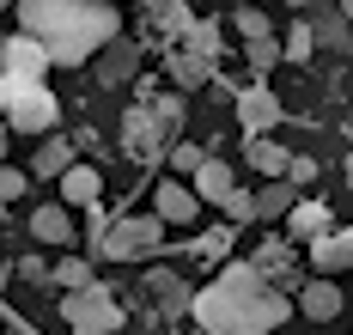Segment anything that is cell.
<instances>
[{"label": "cell", "mask_w": 353, "mask_h": 335, "mask_svg": "<svg viewBox=\"0 0 353 335\" xmlns=\"http://www.w3.org/2000/svg\"><path fill=\"white\" fill-rule=\"evenodd\" d=\"M250 201H256V220H286L292 201H299V189L286 183V177H274V183L262 189V195H250Z\"/></svg>", "instance_id": "44dd1931"}, {"label": "cell", "mask_w": 353, "mask_h": 335, "mask_svg": "<svg viewBox=\"0 0 353 335\" xmlns=\"http://www.w3.org/2000/svg\"><path fill=\"white\" fill-rule=\"evenodd\" d=\"M244 159L256 165V171H262V177H286V165H292V152L274 147L268 134H250V141H244Z\"/></svg>", "instance_id": "ac0fdd59"}, {"label": "cell", "mask_w": 353, "mask_h": 335, "mask_svg": "<svg viewBox=\"0 0 353 335\" xmlns=\"http://www.w3.org/2000/svg\"><path fill=\"white\" fill-rule=\"evenodd\" d=\"M134 61H141V43H128V37H116L98 49V79L104 85H122V79L134 74Z\"/></svg>", "instance_id": "4fadbf2b"}, {"label": "cell", "mask_w": 353, "mask_h": 335, "mask_svg": "<svg viewBox=\"0 0 353 335\" xmlns=\"http://www.w3.org/2000/svg\"><path fill=\"white\" fill-rule=\"evenodd\" d=\"M286 6H317V0H286Z\"/></svg>", "instance_id": "d590c367"}, {"label": "cell", "mask_w": 353, "mask_h": 335, "mask_svg": "<svg viewBox=\"0 0 353 335\" xmlns=\"http://www.w3.org/2000/svg\"><path fill=\"white\" fill-rule=\"evenodd\" d=\"M286 183L299 189V183H317V159H292L286 165Z\"/></svg>", "instance_id": "d6a6232c"}, {"label": "cell", "mask_w": 353, "mask_h": 335, "mask_svg": "<svg viewBox=\"0 0 353 335\" xmlns=\"http://www.w3.org/2000/svg\"><path fill=\"white\" fill-rule=\"evenodd\" d=\"M141 287H146V305H152V311H189V298H195L176 274H165V268H152Z\"/></svg>", "instance_id": "5bb4252c"}, {"label": "cell", "mask_w": 353, "mask_h": 335, "mask_svg": "<svg viewBox=\"0 0 353 335\" xmlns=\"http://www.w3.org/2000/svg\"><path fill=\"white\" fill-rule=\"evenodd\" d=\"M12 92H19V85H12V79L0 74V116H6V104H12Z\"/></svg>", "instance_id": "e575fe53"}, {"label": "cell", "mask_w": 353, "mask_h": 335, "mask_svg": "<svg viewBox=\"0 0 353 335\" xmlns=\"http://www.w3.org/2000/svg\"><path fill=\"white\" fill-rule=\"evenodd\" d=\"M19 31L43 43L49 68H85L104 43L122 37L110 0H19Z\"/></svg>", "instance_id": "7a4b0ae2"}, {"label": "cell", "mask_w": 353, "mask_h": 335, "mask_svg": "<svg viewBox=\"0 0 353 335\" xmlns=\"http://www.w3.org/2000/svg\"><path fill=\"white\" fill-rule=\"evenodd\" d=\"M262 281H286V287H299V274H292V244L286 238H268L262 250H256V262H250Z\"/></svg>", "instance_id": "2e32d148"}, {"label": "cell", "mask_w": 353, "mask_h": 335, "mask_svg": "<svg viewBox=\"0 0 353 335\" xmlns=\"http://www.w3.org/2000/svg\"><path fill=\"white\" fill-rule=\"evenodd\" d=\"M122 147L134 152L141 165H152V159L171 147V141H165V134L152 128V116H146V110H128V122H122Z\"/></svg>", "instance_id": "7c38bea8"}, {"label": "cell", "mask_w": 353, "mask_h": 335, "mask_svg": "<svg viewBox=\"0 0 353 335\" xmlns=\"http://www.w3.org/2000/svg\"><path fill=\"white\" fill-rule=\"evenodd\" d=\"M152 214H159L165 225H189L195 214H201V201H195V189H189V183H176V177H165V189L152 195Z\"/></svg>", "instance_id": "30bf717a"}, {"label": "cell", "mask_w": 353, "mask_h": 335, "mask_svg": "<svg viewBox=\"0 0 353 335\" xmlns=\"http://www.w3.org/2000/svg\"><path fill=\"white\" fill-rule=\"evenodd\" d=\"M0 74L12 79V85H43V74H49V55H43V43L25 37V31H12V37L0 43Z\"/></svg>", "instance_id": "8992f818"}, {"label": "cell", "mask_w": 353, "mask_h": 335, "mask_svg": "<svg viewBox=\"0 0 353 335\" xmlns=\"http://www.w3.org/2000/svg\"><path fill=\"white\" fill-rule=\"evenodd\" d=\"M55 183H61V207H92V201H98V189H104L92 165H68Z\"/></svg>", "instance_id": "e0dca14e"}, {"label": "cell", "mask_w": 353, "mask_h": 335, "mask_svg": "<svg viewBox=\"0 0 353 335\" xmlns=\"http://www.w3.org/2000/svg\"><path fill=\"white\" fill-rule=\"evenodd\" d=\"M55 116L61 110H55V92H49V85H19L12 104H6V122H12L19 134H49Z\"/></svg>", "instance_id": "5b68a950"}, {"label": "cell", "mask_w": 353, "mask_h": 335, "mask_svg": "<svg viewBox=\"0 0 353 335\" xmlns=\"http://www.w3.org/2000/svg\"><path fill=\"white\" fill-rule=\"evenodd\" d=\"M49 281L68 287V293H73V287H92V262H85V256H61L55 268H49Z\"/></svg>", "instance_id": "484cf974"}, {"label": "cell", "mask_w": 353, "mask_h": 335, "mask_svg": "<svg viewBox=\"0 0 353 335\" xmlns=\"http://www.w3.org/2000/svg\"><path fill=\"white\" fill-rule=\"evenodd\" d=\"M146 116H152V128L171 141L176 128H183V98H176V92H165V98H152V104H146Z\"/></svg>", "instance_id": "603a6c76"}, {"label": "cell", "mask_w": 353, "mask_h": 335, "mask_svg": "<svg viewBox=\"0 0 353 335\" xmlns=\"http://www.w3.org/2000/svg\"><path fill=\"white\" fill-rule=\"evenodd\" d=\"M0 6H6V0H0Z\"/></svg>", "instance_id": "ab89813d"}, {"label": "cell", "mask_w": 353, "mask_h": 335, "mask_svg": "<svg viewBox=\"0 0 353 335\" xmlns=\"http://www.w3.org/2000/svg\"><path fill=\"white\" fill-rule=\"evenodd\" d=\"M238 31H244V37H274V31H268V19H262L256 6H244V12H238Z\"/></svg>", "instance_id": "1f68e13d"}, {"label": "cell", "mask_w": 353, "mask_h": 335, "mask_svg": "<svg viewBox=\"0 0 353 335\" xmlns=\"http://www.w3.org/2000/svg\"><path fill=\"white\" fill-rule=\"evenodd\" d=\"M165 250V220L159 214H128V220H110L92 238V256L98 262H146Z\"/></svg>", "instance_id": "3957f363"}, {"label": "cell", "mask_w": 353, "mask_h": 335, "mask_svg": "<svg viewBox=\"0 0 353 335\" xmlns=\"http://www.w3.org/2000/svg\"><path fill=\"white\" fill-rule=\"evenodd\" d=\"M232 244H238V225H213V232H201L195 238V256H208V262H219V256H232Z\"/></svg>", "instance_id": "cb8c5ba5"}, {"label": "cell", "mask_w": 353, "mask_h": 335, "mask_svg": "<svg viewBox=\"0 0 353 335\" xmlns=\"http://www.w3.org/2000/svg\"><path fill=\"white\" fill-rule=\"evenodd\" d=\"M311 268H317L323 281H329V274H347L353 268V225H335L329 238L311 244Z\"/></svg>", "instance_id": "ba28073f"}, {"label": "cell", "mask_w": 353, "mask_h": 335, "mask_svg": "<svg viewBox=\"0 0 353 335\" xmlns=\"http://www.w3.org/2000/svg\"><path fill=\"white\" fill-rule=\"evenodd\" d=\"M201 159H208V152H201V147H189V141H183V147H171V165L183 171V177H195V171H201Z\"/></svg>", "instance_id": "4dcf8cb0"}, {"label": "cell", "mask_w": 353, "mask_h": 335, "mask_svg": "<svg viewBox=\"0 0 353 335\" xmlns=\"http://www.w3.org/2000/svg\"><path fill=\"white\" fill-rule=\"evenodd\" d=\"M19 281H49V268H43L37 256H19Z\"/></svg>", "instance_id": "836d02e7"}, {"label": "cell", "mask_w": 353, "mask_h": 335, "mask_svg": "<svg viewBox=\"0 0 353 335\" xmlns=\"http://www.w3.org/2000/svg\"><path fill=\"white\" fill-rule=\"evenodd\" d=\"M68 165H73V141H43L31 152V177H61Z\"/></svg>", "instance_id": "7402d4cb"}, {"label": "cell", "mask_w": 353, "mask_h": 335, "mask_svg": "<svg viewBox=\"0 0 353 335\" xmlns=\"http://www.w3.org/2000/svg\"><path fill=\"white\" fill-rule=\"evenodd\" d=\"M189 317L201 323V335H274L292 317V298L274 293L250 262H225L213 287L189 298Z\"/></svg>", "instance_id": "6da1fadb"}, {"label": "cell", "mask_w": 353, "mask_h": 335, "mask_svg": "<svg viewBox=\"0 0 353 335\" xmlns=\"http://www.w3.org/2000/svg\"><path fill=\"white\" fill-rule=\"evenodd\" d=\"M341 12H347V19H353V0H341Z\"/></svg>", "instance_id": "8d00e7d4"}, {"label": "cell", "mask_w": 353, "mask_h": 335, "mask_svg": "<svg viewBox=\"0 0 353 335\" xmlns=\"http://www.w3.org/2000/svg\"><path fill=\"white\" fill-rule=\"evenodd\" d=\"M256 220V201H250V189H232L225 195V225H250Z\"/></svg>", "instance_id": "f546056e"}, {"label": "cell", "mask_w": 353, "mask_h": 335, "mask_svg": "<svg viewBox=\"0 0 353 335\" xmlns=\"http://www.w3.org/2000/svg\"><path fill=\"white\" fill-rule=\"evenodd\" d=\"M299 311L311 317V323H335L341 317V287H329V281H311V287H299Z\"/></svg>", "instance_id": "9a60e30c"}, {"label": "cell", "mask_w": 353, "mask_h": 335, "mask_svg": "<svg viewBox=\"0 0 353 335\" xmlns=\"http://www.w3.org/2000/svg\"><path fill=\"white\" fill-rule=\"evenodd\" d=\"M311 49H317V31L311 25H292V37L281 43V61H311Z\"/></svg>", "instance_id": "4316f807"}, {"label": "cell", "mask_w": 353, "mask_h": 335, "mask_svg": "<svg viewBox=\"0 0 353 335\" xmlns=\"http://www.w3.org/2000/svg\"><path fill=\"white\" fill-rule=\"evenodd\" d=\"M244 55H250V68H256V74H268V68L281 61V43H274V37H250Z\"/></svg>", "instance_id": "83f0119b"}, {"label": "cell", "mask_w": 353, "mask_h": 335, "mask_svg": "<svg viewBox=\"0 0 353 335\" xmlns=\"http://www.w3.org/2000/svg\"><path fill=\"white\" fill-rule=\"evenodd\" d=\"M347 183H353V152H347Z\"/></svg>", "instance_id": "74e56055"}, {"label": "cell", "mask_w": 353, "mask_h": 335, "mask_svg": "<svg viewBox=\"0 0 353 335\" xmlns=\"http://www.w3.org/2000/svg\"><path fill=\"white\" fill-rule=\"evenodd\" d=\"M31 238H37V244H73L68 207H61V201H55V207H37V214H31Z\"/></svg>", "instance_id": "d6986e66"}, {"label": "cell", "mask_w": 353, "mask_h": 335, "mask_svg": "<svg viewBox=\"0 0 353 335\" xmlns=\"http://www.w3.org/2000/svg\"><path fill=\"white\" fill-rule=\"evenodd\" d=\"M25 189H31V171H19V165H0V207H6V201H19Z\"/></svg>", "instance_id": "f1b7e54d"}, {"label": "cell", "mask_w": 353, "mask_h": 335, "mask_svg": "<svg viewBox=\"0 0 353 335\" xmlns=\"http://www.w3.org/2000/svg\"><path fill=\"white\" fill-rule=\"evenodd\" d=\"M189 189H195V201H213V207H225V195H232V189H238V177H232V165H225V159H201V171H195V177H189Z\"/></svg>", "instance_id": "8fae6325"}, {"label": "cell", "mask_w": 353, "mask_h": 335, "mask_svg": "<svg viewBox=\"0 0 353 335\" xmlns=\"http://www.w3.org/2000/svg\"><path fill=\"white\" fill-rule=\"evenodd\" d=\"M183 43H189V55L213 61V55H219V25H213V19H195V25L183 31Z\"/></svg>", "instance_id": "d4e9b609"}, {"label": "cell", "mask_w": 353, "mask_h": 335, "mask_svg": "<svg viewBox=\"0 0 353 335\" xmlns=\"http://www.w3.org/2000/svg\"><path fill=\"white\" fill-rule=\"evenodd\" d=\"M165 68H171V79L183 85V92H195V85H208V79H213V61L189 55V49H171V55H165Z\"/></svg>", "instance_id": "ffe728a7"}, {"label": "cell", "mask_w": 353, "mask_h": 335, "mask_svg": "<svg viewBox=\"0 0 353 335\" xmlns=\"http://www.w3.org/2000/svg\"><path fill=\"white\" fill-rule=\"evenodd\" d=\"M61 311H68V329L73 335H116V323H122L116 293H104L98 281H92V287H73V293L61 298Z\"/></svg>", "instance_id": "277c9868"}, {"label": "cell", "mask_w": 353, "mask_h": 335, "mask_svg": "<svg viewBox=\"0 0 353 335\" xmlns=\"http://www.w3.org/2000/svg\"><path fill=\"white\" fill-rule=\"evenodd\" d=\"M335 232V214L323 207V201H292V214H286V238H299V244H317Z\"/></svg>", "instance_id": "9c48e42d"}, {"label": "cell", "mask_w": 353, "mask_h": 335, "mask_svg": "<svg viewBox=\"0 0 353 335\" xmlns=\"http://www.w3.org/2000/svg\"><path fill=\"white\" fill-rule=\"evenodd\" d=\"M0 225H6V207H0Z\"/></svg>", "instance_id": "f35d334b"}, {"label": "cell", "mask_w": 353, "mask_h": 335, "mask_svg": "<svg viewBox=\"0 0 353 335\" xmlns=\"http://www.w3.org/2000/svg\"><path fill=\"white\" fill-rule=\"evenodd\" d=\"M238 122H244V134H268L274 122H281V98L256 79V85H244L238 92Z\"/></svg>", "instance_id": "52a82bcc"}]
</instances>
